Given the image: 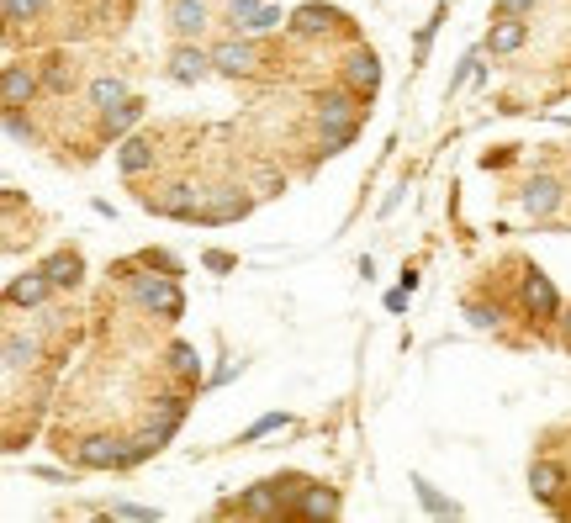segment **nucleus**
<instances>
[{
  "mask_svg": "<svg viewBox=\"0 0 571 523\" xmlns=\"http://www.w3.org/2000/svg\"><path fill=\"white\" fill-rule=\"evenodd\" d=\"M133 296H138L149 312H159V317H180V312H186V302H180L170 270H164V275H138V280H133Z\"/></svg>",
  "mask_w": 571,
  "mask_h": 523,
  "instance_id": "f257e3e1",
  "label": "nucleus"
},
{
  "mask_svg": "<svg viewBox=\"0 0 571 523\" xmlns=\"http://www.w3.org/2000/svg\"><path fill=\"white\" fill-rule=\"evenodd\" d=\"M334 122H360V90L355 85H339V90H323L318 96V127H334Z\"/></svg>",
  "mask_w": 571,
  "mask_h": 523,
  "instance_id": "f03ea898",
  "label": "nucleus"
},
{
  "mask_svg": "<svg viewBox=\"0 0 571 523\" xmlns=\"http://www.w3.org/2000/svg\"><path fill=\"white\" fill-rule=\"evenodd\" d=\"M38 74H32L27 64H6L0 69V101H6V111H22L32 96H38Z\"/></svg>",
  "mask_w": 571,
  "mask_h": 523,
  "instance_id": "7ed1b4c3",
  "label": "nucleus"
},
{
  "mask_svg": "<svg viewBox=\"0 0 571 523\" xmlns=\"http://www.w3.org/2000/svg\"><path fill=\"white\" fill-rule=\"evenodd\" d=\"M228 508L249 513V518H281L286 513V497H281V481H260V487H249L238 502H228Z\"/></svg>",
  "mask_w": 571,
  "mask_h": 523,
  "instance_id": "20e7f679",
  "label": "nucleus"
},
{
  "mask_svg": "<svg viewBox=\"0 0 571 523\" xmlns=\"http://www.w3.org/2000/svg\"><path fill=\"white\" fill-rule=\"evenodd\" d=\"M524 312L540 317V323H550V317L561 312V296H556V286H550V275H540V270L524 275Z\"/></svg>",
  "mask_w": 571,
  "mask_h": 523,
  "instance_id": "39448f33",
  "label": "nucleus"
},
{
  "mask_svg": "<svg viewBox=\"0 0 571 523\" xmlns=\"http://www.w3.org/2000/svg\"><path fill=\"white\" fill-rule=\"evenodd\" d=\"M344 85H355L360 96H371V90L381 85V64H376V53H371V48L349 53V64H344Z\"/></svg>",
  "mask_w": 571,
  "mask_h": 523,
  "instance_id": "423d86ee",
  "label": "nucleus"
},
{
  "mask_svg": "<svg viewBox=\"0 0 571 523\" xmlns=\"http://www.w3.org/2000/svg\"><path fill=\"white\" fill-rule=\"evenodd\" d=\"M561 487H566V471L556 460H534L529 465V492L540 502H561Z\"/></svg>",
  "mask_w": 571,
  "mask_h": 523,
  "instance_id": "0eeeda50",
  "label": "nucleus"
},
{
  "mask_svg": "<svg viewBox=\"0 0 571 523\" xmlns=\"http://www.w3.org/2000/svg\"><path fill=\"white\" fill-rule=\"evenodd\" d=\"M212 64L223 69V74H249L260 59H254V48L244 43V37H228V43H217V48H212Z\"/></svg>",
  "mask_w": 571,
  "mask_h": 523,
  "instance_id": "6e6552de",
  "label": "nucleus"
},
{
  "mask_svg": "<svg viewBox=\"0 0 571 523\" xmlns=\"http://www.w3.org/2000/svg\"><path fill=\"white\" fill-rule=\"evenodd\" d=\"M561 207V185L550 180V175H534L529 185H524V212H534V217H550Z\"/></svg>",
  "mask_w": 571,
  "mask_h": 523,
  "instance_id": "1a4fd4ad",
  "label": "nucleus"
},
{
  "mask_svg": "<svg viewBox=\"0 0 571 523\" xmlns=\"http://www.w3.org/2000/svg\"><path fill=\"white\" fill-rule=\"evenodd\" d=\"M48 291H53V280H48L43 270H32V275H16L11 286H6V302H11V307H38Z\"/></svg>",
  "mask_w": 571,
  "mask_h": 523,
  "instance_id": "9d476101",
  "label": "nucleus"
},
{
  "mask_svg": "<svg viewBox=\"0 0 571 523\" xmlns=\"http://www.w3.org/2000/svg\"><path fill=\"white\" fill-rule=\"evenodd\" d=\"M80 270H85V259H80L75 249H59V254L43 259V275L53 280V291H69V286L80 280Z\"/></svg>",
  "mask_w": 571,
  "mask_h": 523,
  "instance_id": "9b49d317",
  "label": "nucleus"
},
{
  "mask_svg": "<svg viewBox=\"0 0 571 523\" xmlns=\"http://www.w3.org/2000/svg\"><path fill=\"white\" fill-rule=\"evenodd\" d=\"M80 460L90 471H112V465H127V450H122V439H85Z\"/></svg>",
  "mask_w": 571,
  "mask_h": 523,
  "instance_id": "f8f14e48",
  "label": "nucleus"
},
{
  "mask_svg": "<svg viewBox=\"0 0 571 523\" xmlns=\"http://www.w3.org/2000/svg\"><path fill=\"white\" fill-rule=\"evenodd\" d=\"M207 69H217V64H212V53H201V48H175V59H170V74L180 85H196Z\"/></svg>",
  "mask_w": 571,
  "mask_h": 523,
  "instance_id": "ddd939ff",
  "label": "nucleus"
},
{
  "mask_svg": "<svg viewBox=\"0 0 571 523\" xmlns=\"http://www.w3.org/2000/svg\"><path fill=\"white\" fill-rule=\"evenodd\" d=\"M117 170H122V175L154 170V143H149V138H122V148H117Z\"/></svg>",
  "mask_w": 571,
  "mask_h": 523,
  "instance_id": "4468645a",
  "label": "nucleus"
},
{
  "mask_svg": "<svg viewBox=\"0 0 571 523\" xmlns=\"http://www.w3.org/2000/svg\"><path fill=\"white\" fill-rule=\"evenodd\" d=\"M238 217H249V196H238V191H217L201 207V222H238Z\"/></svg>",
  "mask_w": 571,
  "mask_h": 523,
  "instance_id": "2eb2a0df",
  "label": "nucleus"
},
{
  "mask_svg": "<svg viewBox=\"0 0 571 523\" xmlns=\"http://www.w3.org/2000/svg\"><path fill=\"white\" fill-rule=\"evenodd\" d=\"M524 43H529V27L519 22V16H503V22L487 32V48H492V53H519Z\"/></svg>",
  "mask_w": 571,
  "mask_h": 523,
  "instance_id": "dca6fc26",
  "label": "nucleus"
},
{
  "mask_svg": "<svg viewBox=\"0 0 571 523\" xmlns=\"http://www.w3.org/2000/svg\"><path fill=\"white\" fill-rule=\"evenodd\" d=\"M170 27L180 37H196L207 27V6H201V0H170Z\"/></svg>",
  "mask_w": 571,
  "mask_h": 523,
  "instance_id": "f3484780",
  "label": "nucleus"
},
{
  "mask_svg": "<svg viewBox=\"0 0 571 523\" xmlns=\"http://www.w3.org/2000/svg\"><path fill=\"white\" fill-rule=\"evenodd\" d=\"M334 22H344L339 11H328V6H302L297 16H291V32H297V37H318V32H328Z\"/></svg>",
  "mask_w": 571,
  "mask_h": 523,
  "instance_id": "a211bd4d",
  "label": "nucleus"
},
{
  "mask_svg": "<svg viewBox=\"0 0 571 523\" xmlns=\"http://www.w3.org/2000/svg\"><path fill=\"white\" fill-rule=\"evenodd\" d=\"M138 117H143V106H138L133 96H127L122 106H106V111H101V133H106V138H122Z\"/></svg>",
  "mask_w": 571,
  "mask_h": 523,
  "instance_id": "6ab92c4d",
  "label": "nucleus"
},
{
  "mask_svg": "<svg viewBox=\"0 0 571 523\" xmlns=\"http://www.w3.org/2000/svg\"><path fill=\"white\" fill-rule=\"evenodd\" d=\"M291 513H307V518H334L339 513V492H328V487H307L297 497V508Z\"/></svg>",
  "mask_w": 571,
  "mask_h": 523,
  "instance_id": "aec40b11",
  "label": "nucleus"
},
{
  "mask_svg": "<svg viewBox=\"0 0 571 523\" xmlns=\"http://www.w3.org/2000/svg\"><path fill=\"white\" fill-rule=\"evenodd\" d=\"M43 85L53 90V96H69V85H75V64H69L64 53H53V59L43 64Z\"/></svg>",
  "mask_w": 571,
  "mask_h": 523,
  "instance_id": "412c9836",
  "label": "nucleus"
},
{
  "mask_svg": "<svg viewBox=\"0 0 571 523\" xmlns=\"http://www.w3.org/2000/svg\"><path fill=\"white\" fill-rule=\"evenodd\" d=\"M127 101V85L117 80V74H101V80H90V106H122Z\"/></svg>",
  "mask_w": 571,
  "mask_h": 523,
  "instance_id": "4be33fe9",
  "label": "nucleus"
},
{
  "mask_svg": "<svg viewBox=\"0 0 571 523\" xmlns=\"http://www.w3.org/2000/svg\"><path fill=\"white\" fill-rule=\"evenodd\" d=\"M38 354H43V344H38V339H27V333H6V365H11V370L32 365Z\"/></svg>",
  "mask_w": 571,
  "mask_h": 523,
  "instance_id": "5701e85b",
  "label": "nucleus"
},
{
  "mask_svg": "<svg viewBox=\"0 0 571 523\" xmlns=\"http://www.w3.org/2000/svg\"><path fill=\"white\" fill-rule=\"evenodd\" d=\"M260 16H265V0H233L228 6V22L238 32H260Z\"/></svg>",
  "mask_w": 571,
  "mask_h": 523,
  "instance_id": "b1692460",
  "label": "nucleus"
},
{
  "mask_svg": "<svg viewBox=\"0 0 571 523\" xmlns=\"http://www.w3.org/2000/svg\"><path fill=\"white\" fill-rule=\"evenodd\" d=\"M413 492H418V502H423V508H429L434 518H455V513H460L455 502H450V497H439V492H434L423 476H413Z\"/></svg>",
  "mask_w": 571,
  "mask_h": 523,
  "instance_id": "393cba45",
  "label": "nucleus"
},
{
  "mask_svg": "<svg viewBox=\"0 0 571 523\" xmlns=\"http://www.w3.org/2000/svg\"><path fill=\"white\" fill-rule=\"evenodd\" d=\"M180 418H186V397H159V423H154V428H159L164 439L180 428Z\"/></svg>",
  "mask_w": 571,
  "mask_h": 523,
  "instance_id": "a878e982",
  "label": "nucleus"
},
{
  "mask_svg": "<svg viewBox=\"0 0 571 523\" xmlns=\"http://www.w3.org/2000/svg\"><path fill=\"white\" fill-rule=\"evenodd\" d=\"M360 133V122H334V127H323V154H339V148H349Z\"/></svg>",
  "mask_w": 571,
  "mask_h": 523,
  "instance_id": "bb28decb",
  "label": "nucleus"
},
{
  "mask_svg": "<svg viewBox=\"0 0 571 523\" xmlns=\"http://www.w3.org/2000/svg\"><path fill=\"white\" fill-rule=\"evenodd\" d=\"M48 0H6V22L11 27H22V22H38Z\"/></svg>",
  "mask_w": 571,
  "mask_h": 523,
  "instance_id": "cd10ccee",
  "label": "nucleus"
},
{
  "mask_svg": "<svg viewBox=\"0 0 571 523\" xmlns=\"http://www.w3.org/2000/svg\"><path fill=\"white\" fill-rule=\"evenodd\" d=\"M170 365L180 370V376H201V354H196L191 344H175V349H170Z\"/></svg>",
  "mask_w": 571,
  "mask_h": 523,
  "instance_id": "c85d7f7f",
  "label": "nucleus"
},
{
  "mask_svg": "<svg viewBox=\"0 0 571 523\" xmlns=\"http://www.w3.org/2000/svg\"><path fill=\"white\" fill-rule=\"evenodd\" d=\"M6 138L11 143H32V122H22V111H6Z\"/></svg>",
  "mask_w": 571,
  "mask_h": 523,
  "instance_id": "c756f323",
  "label": "nucleus"
},
{
  "mask_svg": "<svg viewBox=\"0 0 571 523\" xmlns=\"http://www.w3.org/2000/svg\"><path fill=\"white\" fill-rule=\"evenodd\" d=\"M275 428H286V413H265V418L254 423L249 434H244V444H249V439H265V434H275Z\"/></svg>",
  "mask_w": 571,
  "mask_h": 523,
  "instance_id": "7c9ffc66",
  "label": "nucleus"
},
{
  "mask_svg": "<svg viewBox=\"0 0 571 523\" xmlns=\"http://www.w3.org/2000/svg\"><path fill=\"white\" fill-rule=\"evenodd\" d=\"M466 317H471L476 328H492V323H497V317H503V312H497V307H487V302H471V307H466Z\"/></svg>",
  "mask_w": 571,
  "mask_h": 523,
  "instance_id": "2f4dec72",
  "label": "nucleus"
},
{
  "mask_svg": "<svg viewBox=\"0 0 571 523\" xmlns=\"http://www.w3.org/2000/svg\"><path fill=\"white\" fill-rule=\"evenodd\" d=\"M112 518H133V523H149V518H154V508H138V502H117V508H112Z\"/></svg>",
  "mask_w": 571,
  "mask_h": 523,
  "instance_id": "473e14b6",
  "label": "nucleus"
},
{
  "mask_svg": "<svg viewBox=\"0 0 571 523\" xmlns=\"http://www.w3.org/2000/svg\"><path fill=\"white\" fill-rule=\"evenodd\" d=\"M281 191H286V180L265 170V175H260V196H281Z\"/></svg>",
  "mask_w": 571,
  "mask_h": 523,
  "instance_id": "72a5a7b5",
  "label": "nucleus"
},
{
  "mask_svg": "<svg viewBox=\"0 0 571 523\" xmlns=\"http://www.w3.org/2000/svg\"><path fill=\"white\" fill-rule=\"evenodd\" d=\"M529 6H534V0H497V16H519Z\"/></svg>",
  "mask_w": 571,
  "mask_h": 523,
  "instance_id": "f704fd0d",
  "label": "nucleus"
},
{
  "mask_svg": "<svg viewBox=\"0 0 571 523\" xmlns=\"http://www.w3.org/2000/svg\"><path fill=\"white\" fill-rule=\"evenodd\" d=\"M270 27H281V11L275 6H265V16H260V32H270Z\"/></svg>",
  "mask_w": 571,
  "mask_h": 523,
  "instance_id": "c9c22d12",
  "label": "nucleus"
},
{
  "mask_svg": "<svg viewBox=\"0 0 571 523\" xmlns=\"http://www.w3.org/2000/svg\"><path fill=\"white\" fill-rule=\"evenodd\" d=\"M566 344H571V317H566Z\"/></svg>",
  "mask_w": 571,
  "mask_h": 523,
  "instance_id": "e433bc0d",
  "label": "nucleus"
}]
</instances>
